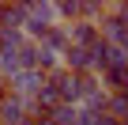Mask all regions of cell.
<instances>
[{
    "instance_id": "cell-1",
    "label": "cell",
    "mask_w": 128,
    "mask_h": 125,
    "mask_svg": "<svg viewBox=\"0 0 128 125\" xmlns=\"http://www.w3.org/2000/svg\"><path fill=\"white\" fill-rule=\"evenodd\" d=\"M42 84H45V76H42V72H34V68H23V72H15V76L8 80V95H15V99L30 102V99L42 91Z\"/></svg>"
},
{
    "instance_id": "cell-2",
    "label": "cell",
    "mask_w": 128,
    "mask_h": 125,
    "mask_svg": "<svg viewBox=\"0 0 128 125\" xmlns=\"http://www.w3.org/2000/svg\"><path fill=\"white\" fill-rule=\"evenodd\" d=\"M98 34H102V42H109L113 49H124V53H128V23H124V19H117V15H113V8L98 19Z\"/></svg>"
},
{
    "instance_id": "cell-3",
    "label": "cell",
    "mask_w": 128,
    "mask_h": 125,
    "mask_svg": "<svg viewBox=\"0 0 128 125\" xmlns=\"http://www.w3.org/2000/svg\"><path fill=\"white\" fill-rule=\"evenodd\" d=\"M26 117H30V110H26L23 99H15V95L0 99V125H23Z\"/></svg>"
},
{
    "instance_id": "cell-4",
    "label": "cell",
    "mask_w": 128,
    "mask_h": 125,
    "mask_svg": "<svg viewBox=\"0 0 128 125\" xmlns=\"http://www.w3.org/2000/svg\"><path fill=\"white\" fill-rule=\"evenodd\" d=\"M98 38H102V34H98V23H87V19H79V23H72V27H68V46L90 49Z\"/></svg>"
},
{
    "instance_id": "cell-5",
    "label": "cell",
    "mask_w": 128,
    "mask_h": 125,
    "mask_svg": "<svg viewBox=\"0 0 128 125\" xmlns=\"http://www.w3.org/2000/svg\"><path fill=\"white\" fill-rule=\"evenodd\" d=\"M38 46H42V49H49V53H56V57H60V53H64V49H68V27H60V23H56V27H49V30H45V34H42V42H38Z\"/></svg>"
},
{
    "instance_id": "cell-6",
    "label": "cell",
    "mask_w": 128,
    "mask_h": 125,
    "mask_svg": "<svg viewBox=\"0 0 128 125\" xmlns=\"http://www.w3.org/2000/svg\"><path fill=\"white\" fill-rule=\"evenodd\" d=\"M87 53H90V72H94V76H98V72H102V68H106V65H109V57H113V46H109V42H102V38H98V42H94V46H90V49H87Z\"/></svg>"
},
{
    "instance_id": "cell-7",
    "label": "cell",
    "mask_w": 128,
    "mask_h": 125,
    "mask_svg": "<svg viewBox=\"0 0 128 125\" xmlns=\"http://www.w3.org/2000/svg\"><path fill=\"white\" fill-rule=\"evenodd\" d=\"M26 15H30V19H38V23H45V27H53V23H56V8H53V4H45V0H42V4H26Z\"/></svg>"
},
{
    "instance_id": "cell-8",
    "label": "cell",
    "mask_w": 128,
    "mask_h": 125,
    "mask_svg": "<svg viewBox=\"0 0 128 125\" xmlns=\"http://www.w3.org/2000/svg\"><path fill=\"white\" fill-rule=\"evenodd\" d=\"M76 114H79V106H64V102H60V106L49 114V121H53V125H76Z\"/></svg>"
},
{
    "instance_id": "cell-9",
    "label": "cell",
    "mask_w": 128,
    "mask_h": 125,
    "mask_svg": "<svg viewBox=\"0 0 128 125\" xmlns=\"http://www.w3.org/2000/svg\"><path fill=\"white\" fill-rule=\"evenodd\" d=\"M113 15H117V19H124V23H128V4H113Z\"/></svg>"
},
{
    "instance_id": "cell-10",
    "label": "cell",
    "mask_w": 128,
    "mask_h": 125,
    "mask_svg": "<svg viewBox=\"0 0 128 125\" xmlns=\"http://www.w3.org/2000/svg\"><path fill=\"white\" fill-rule=\"evenodd\" d=\"M8 95V80H4V72H0V99Z\"/></svg>"
},
{
    "instance_id": "cell-11",
    "label": "cell",
    "mask_w": 128,
    "mask_h": 125,
    "mask_svg": "<svg viewBox=\"0 0 128 125\" xmlns=\"http://www.w3.org/2000/svg\"><path fill=\"white\" fill-rule=\"evenodd\" d=\"M23 125H34V117H26V121H23Z\"/></svg>"
},
{
    "instance_id": "cell-12",
    "label": "cell",
    "mask_w": 128,
    "mask_h": 125,
    "mask_svg": "<svg viewBox=\"0 0 128 125\" xmlns=\"http://www.w3.org/2000/svg\"><path fill=\"white\" fill-rule=\"evenodd\" d=\"M0 19H4V4H0Z\"/></svg>"
}]
</instances>
